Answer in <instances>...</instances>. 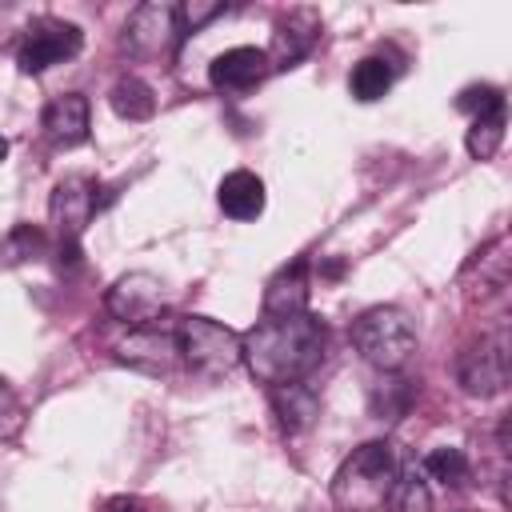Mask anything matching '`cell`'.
Here are the masks:
<instances>
[{
	"label": "cell",
	"instance_id": "obj_15",
	"mask_svg": "<svg viewBox=\"0 0 512 512\" xmlns=\"http://www.w3.org/2000/svg\"><path fill=\"white\" fill-rule=\"evenodd\" d=\"M308 312V260L284 264L264 284V316H300Z\"/></svg>",
	"mask_w": 512,
	"mask_h": 512
},
{
	"label": "cell",
	"instance_id": "obj_27",
	"mask_svg": "<svg viewBox=\"0 0 512 512\" xmlns=\"http://www.w3.org/2000/svg\"><path fill=\"white\" fill-rule=\"evenodd\" d=\"M4 160H8V140L0 136V164H4Z\"/></svg>",
	"mask_w": 512,
	"mask_h": 512
},
{
	"label": "cell",
	"instance_id": "obj_6",
	"mask_svg": "<svg viewBox=\"0 0 512 512\" xmlns=\"http://www.w3.org/2000/svg\"><path fill=\"white\" fill-rule=\"evenodd\" d=\"M80 48H84V32H80L72 20L40 16V20H32V24L24 28L20 48H16V64H20L24 76H40V72H48L52 64L72 60Z\"/></svg>",
	"mask_w": 512,
	"mask_h": 512
},
{
	"label": "cell",
	"instance_id": "obj_24",
	"mask_svg": "<svg viewBox=\"0 0 512 512\" xmlns=\"http://www.w3.org/2000/svg\"><path fill=\"white\" fill-rule=\"evenodd\" d=\"M456 108H464V112H472V116H484V112H492V108H504V92L492 88V84H476V88H464V92H460Z\"/></svg>",
	"mask_w": 512,
	"mask_h": 512
},
{
	"label": "cell",
	"instance_id": "obj_2",
	"mask_svg": "<svg viewBox=\"0 0 512 512\" xmlns=\"http://www.w3.org/2000/svg\"><path fill=\"white\" fill-rule=\"evenodd\" d=\"M396 456L392 444L384 440H368L360 448H352V456H344V464L332 476V504L340 512H376L384 508V496L396 480Z\"/></svg>",
	"mask_w": 512,
	"mask_h": 512
},
{
	"label": "cell",
	"instance_id": "obj_22",
	"mask_svg": "<svg viewBox=\"0 0 512 512\" xmlns=\"http://www.w3.org/2000/svg\"><path fill=\"white\" fill-rule=\"evenodd\" d=\"M20 428H24V404L8 388V380H0V440H16Z\"/></svg>",
	"mask_w": 512,
	"mask_h": 512
},
{
	"label": "cell",
	"instance_id": "obj_21",
	"mask_svg": "<svg viewBox=\"0 0 512 512\" xmlns=\"http://www.w3.org/2000/svg\"><path fill=\"white\" fill-rule=\"evenodd\" d=\"M420 472L424 476H432V480H440L444 488H460L464 480H468V456L460 452V448H432L428 456H424V464H420Z\"/></svg>",
	"mask_w": 512,
	"mask_h": 512
},
{
	"label": "cell",
	"instance_id": "obj_16",
	"mask_svg": "<svg viewBox=\"0 0 512 512\" xmlns=\"http://www.w3.org/2000/svg\"><path fill=\"white\" fill-rule=\"evenodd\" d=\"M216 200H220V212L232 216V220H256L264 212V180L248 168H236L220 180L216 188Z\"/></svg>",
	"mask_w": 512,
	"mask_h": 512
},
{
	"label": "cell",
	"instance_id": "obj_5",
	"mask_svg": "<svg viewBox=\"0 0 512 512\" xmlns=\"http://www.w3.org/2000/svg\"><path fill=\"white\" fill-rule=\"evenodd\" d=\"M512 376V352H508V332H484L476 344H468L456 360V380L468 396H496L508 388Z\"/></svg>",
	"mask_w": 512,
	"mask_h": 512
},
{
	"label": "cell",
	"instance_id": "obj_28",
	"mask_svg": "<svg viewBox=\"0 0 512 512\" xmlns=\"http://www.w3.org/2000/svg\"><path fill=\"white\" fill-rule=\"evenodd\" d=\"M0 256H4V236H0Z\"/></svg>",
	"mask_w": 512,
	"mask_h": 512
},
{
	"label": "cell",
	"instance_id": "obj_10",
	"mask_svg": "<svg viewBox=\"0 0 512 512\" xmlns=\"http://www.w3.org/2000/svg\"><path fill=\"white\" fill-rule=\"evenodd\" d=\"M116 360L144 372V376H168L180 360V344H176V332H160L156 324L152 328H132L120 344H116Z\"/></svg>",
	"mask_w": 512,
	"mask_h": 512
},
{
	"label": "cell",
	"instance_id": "obj_4",
	"mask_svg": "<svg viewBox=\"0 0 512 512\" xmlns=\"http://www.w3.org/2000/svg\"><path fill=\"white\" fill-rule=\"evenodd\" d=\"M176 344L180 360L204 380H220L240 364V332L208 316H184L176 328Z\"/></svg>",
	"mask_w": 512,
	"mask_h": 512
},
{
	"label": "cell",
	"instance_id": "obj_1",
	"mask_svg": "<svg viewBox=\"0 0 512 512\" xmlns=\"http://www.w3.org/2000/svg\"><path fill=\"white\" fill-rule=\"evenodd\" d=\"M324 348H328V328L312 312L264 316L256 320V328L240 336V364H248V372L268 388L300 384L320 368Z\"/></svg>",
	"mask_w": 512,
	"mask_h": 512
},
{
	"label": "cell",
	"instance_id": "obj_7",
	"mask_svg": "<svg viewBox=\"0 0 512 512\" xmlns=\"http://www.w3.org/2000/svg\"><path fill=\"white\" fill-rule=\"evenodd\" d=\"M104 308L112 320L128 324V328H152L164 308H168V292H164V280L152 276V272H124L108 296H104Z\"/></svg>",
	"mask_w": 512,
	"mask_h": 512
},
{
	"label": "cell",
	"instance_id": "obj_11",
	"mask_svg": "<svg viewBox=\"0 0 512 512\" xmlns=\"http://www.w3.org/2000/svg\"><path fill=\"white\" fill-rule=\"evenodd\" d=\"M268 72H272V64H268V52H264V48L236 44V48H228V52H220V56L212 60L208 80H212V88H220V92H248V88H256Z\"/></svg>",
	"mask_w": 512,
	"mask_h": 512
},
{
	"label": "cell",
	"instance_id": "obj_14",
	"mask_svg": "<svg viewBox=\"0 0 512 512\" xmlns=\"http://www.w3.org/2000/svg\"><path fill=\"white\" fill-rule=\"evenodd\" d=\"M316 44V16L312 12H288L276 32H272V48H268V64L272 68H296Z\"/></svg>",
	"mask_w": 512,
	"mask_h": 512
},
{
	"label": "cell",
	"instance_id": "obj_23",
	"mask_svg": "<svg viewBox=\"0 0 512 512\" xmlns=\"http://www.w3.org/2000/svg\"><path fill=\"white\" fill-rule=\"evenodd\" d=\"M228 12V4H220V0H212V4H204V0H192V4H176V16H180V32H200L208 20H216V16H224Z\"/></svg>",
	"mask_w": 512,
	"mask_h": 512
},
{
	"label": "cell",
	"instance_id": "obj_3",
	"mask_svg": "<svg viewBox=\"0 0 512 512\" xmlns=\"http://www.w3.org/2000/svg\"><path fill=\"white\" fill-rule=\"evenodd\" d=\"M352 344L372 368L400 372L416 352V324L404 308L376 304V308H368L352 320Z\"/></svg>",
	"mask_w": 512,
	"mask_h": 512
},
{
	"label": "cell",
	"instance_id": "obj_25",
	"mask_svg": "<svg viewBox=\"0 0 512 512\" xmlns=\"http://www.w3.org/2000/svg\"><path fill=\"white\" fill-rule=\"evenodd\" d=\"M44 240H40V232L32 228V224H16L12 232H8V240H4V256H12V260H20V256H28V252H36Z\"/></svg>",
	"mask_w": 512,
	"mask_h": 512
},
{
	"label": "cell",
	"instance_id": "obj_9",
	"mask_svg": "<svg viewBox=\"0 0 512 512\" xmlns=\"http://www.w3.org/2000/svg\"><path fill=\"white\" fill-rule=\"evenodd\" d=\"M96 208H100L96 184L88 176H64L52 188V200H48V220H52L60 244H80V232H84V224L92 220Z\"/></svg>",
	"mask_w": 512,
	"mask_h": 512
},
{
	"label": "cell",
	"instance_id": "obj_12",
	"mask_svg": "<svg viewBox=\"0 0 512 512\" xmlns=\"http://www.w3.org/2000/svg\"><path fill=\"white\" fill-rule=\"evenodd\" d=\"M40 124H44V136H48L56 148H76V144H84V140H88V128H92V124H88V96L64 92V96L48 100Z\"/></svg>",
	"mask_w": 512,
	"mask_h": 512
},
{
	"label": "cell",
	"instance_id": "obj_26",
	"mask_svg": "<svg viewBox=\"0 0 512 512\" xmlns=\"http://www.w3.org/2000/svg\"><path fill=\"white\" fill-rule=\"evenodd\" d=\"M104 512H148L136 496H112L108 504H104Z\"/></svg>",
	"mask_w": 512,
	"mask_h": 512
},
{
	"label": "cell",
	"instance_id": "obj_8",
	"mask_svg": "<svg viewBox=\"0 0 512 512\" xmlns=\"http://www.w3.org/2000/svg\"><path fill=\"white\" fill-rule=\"evenodd\" d=\"M180 16H176V4H164V0H148L140 8H132L128 24H124V48L140 60H156V56H168L176 44H180Z\"/></svg>",
	"mask_w": 512,
	"mask_h": 512
},
{
	"label": "cell",
	"instance_id": "obj_19",
	"mask_svg": "<svg viewBox=\"0 0 512 512\" xmlns=\"http://www.w3.org/2000/svg\"><path fill=\"white\" fill-rule=\"evenodd\" d=\"M388 88H392V64H388L384 56H364V60L352 68V76H348V92H352L360 104L380 100Z\"/></svg>",
	"mask_w": 512,
	"mask_h": 512
},
{
	"label": "cell",
	"instance_id": "obj_17",
	"mask_svg": "<svg viewBox=\"0 0 512 512\" xmlns=\"http://www.w3.org/2000/svg\"><path fill=\"white\" fill-rule=\"evenodd\" d=\"M384 504H388L392 512H432V492H428V484H424V472H420L416 464L396 468V480H392Z\"/></svg>",
	"mask_w": 512,
	"mask_h": 512
},
{
	"label": "cell",
	"instance_id": "obj_20",
	"mask_svg": "<svg viewBox=\"0 0 512 512\" xmlns=\"http://www.w3.org/2000/svg\"><path fill=\"white\" fill-rule=\"evenodd\" d=\"M504 124H508V108H492L484 116H472V128H468V156L472 160H492L504 144Z\"/></svg>",
	"mask_w": 512,
	"mask_h": 512
},
{
	"label": "cell",
	"instance_id": "obj_13",
	"mask_svg": "<svg viewBox=\"0 0 512 512\" xmlns=\"http://www.w3.org/2000/svg\"><path fill=\"white\" fill-rule=\"evenodd\" d=\"M268 404H272V416L280 424V432L288 436H300L312 428V420L320 416V396L300 380V384H276L268 388Z\"/></svg>",
	"mask_w": 512,
	"mask_h": 512
},
{
	"label": "cell",
	"instance_id": "obj_18",
	"mask_svg": "<svg viewBox=\"0 0 512 512\" xmlns=\"http://www.w3.org/2000/svg\"><path fill=\"white\" fill-rule=\"evenodd\" d=\"M108 104L120 120H148L156 112V96L140 76H120L108 92Z\"/></svg>",
	"mask_w": 512,
	"mask_h": 512
}]
</instances>
